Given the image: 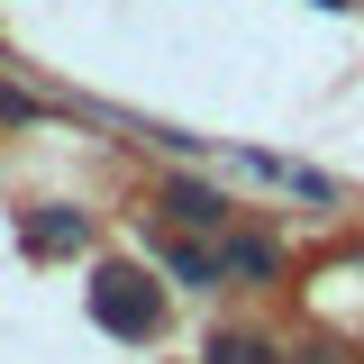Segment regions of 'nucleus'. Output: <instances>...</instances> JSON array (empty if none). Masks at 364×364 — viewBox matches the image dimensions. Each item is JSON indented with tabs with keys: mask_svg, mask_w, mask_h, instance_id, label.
I'll use <instances>...</instances> for the list:
<instances>
[{
	"mask_svg": "<svg viewBox=\"0 0 364 364\" xmlns=\"http://www.w3.org/2000/svg\"><path fill=\"white\" fill-rule=\"evenodd\" d=\"M82 237H91L82 210H46V219H28V246H37V255H73Z\"/></svg>",
	"mask_w": 364,
	"mask_h": 364,
	"instance_id": "nucleus-4",
	"label": "nucleus"
},
{
	"mask_svg": "<svg viewBox=\"0 0 364 364\" xmlns=\"http://www.w3.org/2000/svg\"><path fill=\"white\" fill-rule=\"evenodd\" d=\"M219 264H228V273H246V282H273V273H282V246H273V237H228Z\"/></svg>",
	"mask_w": 364,
	"mask_h": 364,
	"instance_id": "nucleus-5",
	"label": "nucleus"
},
{
	"mask_svg": "<svg viewBox=\"0 0 364 364\" xmlns=\"http://www.w3.org/2000/svg\"><path fill=\"white\" fill-rule=\"evenodd\" d=\"M210 364H282L264 346V337H237V328H228V337H210Z\"/></svg>",
	"mask_w": 364,
	"mask_h": 364,
	"instance_id": "nucleus-7",
	"label": "nucleus"
},
{
	"mask_svg": "<svg viewBox=\"0 0 364 364\" xmlns=\"http://www.w3.org/2000/svg\"><path fill=\"white\" fill-rule=\"evenodd\" d=\"M155 255H164V273H173V282H191V291H210V282H219V255H200V246H182V237H164V228H155Z\"/></svg>",
	"mask_w": 364,
	"mask_h": 364,
	"instance_id": "nucleus-3",
	"label": "nucleus"
},
{
	"mask_svg": "<svg viewBox=\"0 0 364 364\" xmlns=\"http://www.w3.org/2000/svg\"><path fill=\"white\" fill-rule=\"evenodd\" d=\"M164 210H173L182 228H219V219H228L219 191H200V182H164Z\"/></svg>",
	"mask_w": 364,
	"mask_h": 364,
	"instance_id": "nucleus-6",
	"label": "nucleus"
},
{
	"mask_svg": "<svg viewBox=\"0 0 364 364\" xmlns=\"http://www.w3.org/2000/svg\"><path fill=\"white\" fill-rule=\"evenodd\" d=\"M237 173H246V182H273V191H301V200H328V173L282 164V155H237Z\"/></svg>",
	"mask_w": 364,
	"mask_h": 364,
	"instance_id": "nucleus-2",
	"label": "nucleus"
},
{
	"mask_svg": "<svg viewBox=\"0 0 364 364\" xmlns=\"http://www.w3.org/2000/svg\"><path fill=\"white\" fill-rule=\"evenodd\" d=\"M91 318H100L109 337L146 346V337L164 328V282H146L136 264H100V273H91Z\"/></svg>",
	"mask_w": 364,
	"mask_h": 364,
	"instance_id": "nucleus-1",
	"label": "nucleus"
}]
</instances>
